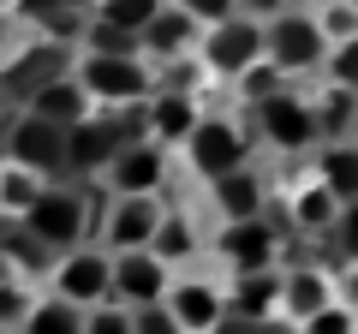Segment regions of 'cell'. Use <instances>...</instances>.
<instances>
[{"label": "cell", "instance_id": "4", "mask_svg": "<svg viewBox=\"0 0 358 334\" xmlns=\"http://www.w3.org/2000/svg\"><path fill=\"white\" fill-rule=\"evenodd\" d=\"M72 72H78V84L90 90L96 108H138L155 90V66L143 54H84L78 48Z\"/></svg>", "mask_w": 358, "mask_h": 334}, {"label": "cell", "instance_id": "42", "mask_svg": "<svg viewBox=\"0 0 358 334\" xmlns=\"http://www.w3.org/2000/svg\"><path fill=\"white\" fill-rule=\"evenodd\" d=\"M60 6H72V0H24V13H36V18H48V13H60Z\"/></svg>", "mask_w": 358, "mask_h": 334}, {"label": "cell", "instance_id": "11", "mask_svg": "<svg viewBox=\"0 0 358 334\" xmlns=\"http://www.w3.org/2000/svg\"><path fill=\"white\" fill-rule=\"evenodd\" d=\"M268 54V30L257 24V18H245V13H233V18H221V24H209L203 36H197V66H203L209 78H239L251 60H263Z\"/></svg>", "mask_w": 358, "mask_h": 334}, {"label": "cell", "instance_id": "38", "mask_svg": "<svg viewBox=\"0 0 358 334\" xmlns=\"http://www.w3.org/2000/svg\"><path fill=\"white\" fill-rule=\"evenodd\" d=\"M209 334H268V322H257V317H245V310H221V322H215V328H209Z\"/></svg>", "mask_w": 358, "mask_h": 334}, {"label": "cell", "instance_id": "31", "mask_svg": "<svg viewBox=\"0 0 358 334\" xmlns=\"http://www.w3.org/2000/svg\"><path fill=\"white\" fill-rule=\"evenodd\" d=\"M310 13H317V24H322L329 42H352L358 36V0H322Z\"/></svg>", "mask_w": 358, "mask_h": 334}, {"label": "cell", "instance_id": "24", "mask_svg": "<svg viewBox=\"0 0 358 334\" xmlns=\"http://www.w3.org/2000/svg\"><path fill=\"white\" fill-rule=\"evenodd\" d=\"M24 108H30V114H42V119H54V126H78L96 102H90V90L78 84V72H60V78H48Z\"/></svg>", "mask_w": 358, "mask_h": 334}, {"label": "cell", "instance_id": "12", "mask_svg": "<svg viewBox=\"0 0 358 334\" xmlns=\"http://www.w3.org/2000/svg\"><path fill=\"white\" fill-rule=\"evenodd\" d=\"M167 180H173V150H167V143H155L150 131H131V138L120 143V155L102 167V191H114V197L167 191Z\"/></svg>", "mask_w": 358, "mask_h": 334}, {"label": "cell", "instance_id": "9", "mask_svg": "<svg viewBox=\"0 0 358 334\" xmlns=\"http://www.w3.org/2000/svg\"><path fill=\"white\" fill-rule=\"evenodd\" d=\"M48 293H60L66 305H78V310L108 305V298H114V251H102L96 239L78 245V251H60V257L48 263Z\"/></svg>", "mask_w": 358, "mask_h": 334}, {"label": "cell", "instance_id": "30", "mask_svg": "<svg viewBox=\"0 0 358 334\" xmlns=\"http://www.w3.org/2000/svg\"><path fill=\"white\" fill-rule=\"evenodd\" d=\"M167 0H90V18H108V24H126V30H143Z\"/></svg>", "mask_w": 358, "mask_h": 334}, {"label": "cell", "instance_id": "18", "mask_svg": "<svg viewBox=\"0 0 358 334\" xmlns=\"http://www.w3.org/2000/svg\"><path fill=\"white\" fill-rule=\"evenodd\" d=\"M268 203H275V191H268V173H263L257 161L227 167L221 180H209V209H215L221 221H251V215H268Z\"/></svg>", "mask_w": 358, "mask_h": 334}, {"label": "cell", "instance_id": "36", "mask_svg": "<svg viewBox=\"0 0 358 334\" xmlns=\"http://www.w3.org/2000/svg\"><path fill=\"white\" fill-rule=\"evenodd\" d=\"M131 334H185V328H179V317L167 305H143V310H131Z\"/></svg>", "mask_w": 358, "mask_h": 334}, {"label": "cell", "instance_id": "26", "mask_svg": "<svg viewBox=\"0 0 358 334\" xmlns=\"http://www.w3.org/2000/svg\"><path fill=\"white\" fill-rule=\"evenodd\" d=\"M18 334H84V310H78V305H66L60 293H42L36 305L24 310Z\"/></svg>", "mask_w": 358, "mask_h": 334}, {"label": "cell", "instance_id": "47", "mask_svg": "<svg viewBox=\"0 0 358 334\" xmlns=\"http://www.w3.org/2000/svg\"><path fill=\"white\" fill-rule=\"evenodd\" d=\"M346 138H352V143H358V119H352V131H346Z\"/></svg>", "mask_w": 358, "mask_h": 334}, {"label": "cell", "instance_id": "37", "mask_svg": "<svg viewBox=\"0 0 358 334\" xmlns=\"http://www.w3.org/2000/svg\"><path fill=\"white\" fill-rule=\"evenodd\" d=\"M173 6H179V13H192L197 18V24H221V18H233V13H239V0H173Z\"/></svg>", "mask_w": 358, "mask_h": 334}, {"label": "cell", "instance_id": "23", "mask_svg": "<svg viewBox=\"0 0 358 334\" xmlns=\"http://www.w3.org/2000/svg\"><path fill=\"white\" fill-rule=\"evenodd\" d=\"M310 173H317L341 203H358V143L352 138H322L317 155H310Z\"/></svg>", "mask_w": 358, "mask_h": 334}, {"label": "cell", "instance_id": "39", "mask_svg": "<svg viewBox=\"0 0 358 334\" xmlns=\"http://www.w3.org/2000/svg\"><path fill=\"white\" fill-rule=\"evenodd\" d=\"M287 6H293V0H239V13H245V18H257V24H268V18L287 13Z\"/></svg>", "mask_w": 358, "mask_h": 334}, {"label": "cell", "instance_id": "41", "mask_svg": "<svg viewBox=\"0 0 358 334\" xmlns=\"http://www.w3.org/2000/svg\"><path fill=\"white\" fill-rule=\"evenodd\" d=\"M13 36H18V18H13V13H0V60L13 54Z\"/></svg>", "mask_w": 358, "mask_h": 334}, {"label": "cell", "instance_id": "32", "mask_svg": "<svg viewBox=\"0 0 358 334\" xmlns=\"http://www.w3.org/2000/svg\"><path fill=\"white\" fill-rule=\"evenodd\" d=\"M299 328H305V334H358V310L346 305V298H334L329 310H317V317H305Z\"/></svg>", "mask_w": 358, "mask_h": 334}, {"label": "cell", "instance_id": "17", "mask_svg": "<svg viewBox=\"0 0 358 334\" xmlns=\"http://www.w3.org/2000/svg\"><path fill=\"white\" fill-rule=\"evenodd\" d=\"M341 298V275L322 263H281V322H305Z\"/></svg>", "mask_w": 358, "mask_h": 334}, {"label": "cell", "instance_id": "16", "mask_svg": "<svg viewBox=\"0 0 358 334\" xmlns=\"http://www.w3.org/2000/svg\"><path fill=\"white\" fill-rule=\"evenodd\" d=\"M167 286H173V263H162L155 251H120L114 257V305L126 310L162 305Z\"/></svg>", "mask_w": 358, "mask_h": 334}, {"label": "cell", "instance_id": "44", "mask_svg": "<svg viewBox=\"0 0 358 334\" xmlns=\"http://www.w3.org/2000/svg\"><path fill=\"white\" fill-rule=\"evenodd\" d=\"M0 13H13V18H18V13H24V0H0Z\"/></svg>", "mask_w": 358, "mask_h": 334}, {"label": "cell", "instance_id": "46", "mask_svg": "<svg viewBox=\"0 0 358 334\" xmlns=\"http://www.w3.org/2000/svg\"><path fill=\"white\" fill-rule=\"evenodd\" d=\"M293 6H322V0H293Z\"/></svg>", "mask_w": 358, "mask_h": 334}, {"label": "cell", "instance_id": "19", "mask_svg": "<svg viewBox=\"0 0 358 334\" xmlns=\"http://www.w3.org/2000/svg\"><path fill=\"white\" fill-rule=\"evenodd\" d=\"M197 119H203V108H197V96L185 84H155L150 102H143V131L155 143H167V150H179V143L192 138Z\"/></svg>", "mask_w": 358, "mask_h": 334}, {"label": "cell", "instance_id": "3", "mask_svg": "<svg viewBox=\"0 0 358 334\" xmlns=\"http://www.w3.org/2000/svg\"><path fill=\"white\" fill-rule=\"evenodd\" d=\"M251 131H257V143H263V150H275V155H317L322 119H317L310 90H299V84L275 90L263 108H251Z\"/></svg>", "mask_w": 358, "mask_h": 334}, {"label": "cell", "instance_id": "21", "mask_svg": "<svg viewBox=\"0 0 358 334\" xmlns=\"http://www.w3.org/2000/svg\"><path fill=\"white\" fill-rule=\"evenodd\" d=\"M227 305L257 322H281V263L275 269H245L227 275Z\"/></svg>", "mask_w": 358, "mask_h": 334}, {"label": "cell", "instance_id": "10", "mask_svg": "<svg viewBox=\"0 0 358 334\" xmlns=\"http://www.w3.org/2000/svg\"><path fill=\"white\" fill-rule=\"evenodd\" d=\"M268 60L281 66L287 78H317L322 60H329V36H322L317 13L310 6H287V13L268 18Z\"/></svg>", "mask_w": 358, "mask_h": 334}, {"label": "cell", "instance_id": "5", "mask_svg": "<svg viewBox=\"0 0 358 334\" xmlns=\"http://www.w3.org/2000/svg\"><path fill=\"white\" fill-rule=\"evenodd\" d=\"M251 143H257V131L245 126L239 114H203L192 126V138L179 143V155H185V173L209 185V180H221L227 167L251 161Z\"/></svg>", "mask_w": 358, "mask_h": 334}, {"label": "cell", "instance_id": "33", "mask_svg": "<svg viewBox=\"0 0 358 334\" xmlns=\"http://www.w3.org/2000/svg\"><path fill=\"white\" fill-rule=\"evenodd\" d=\"M329 245H334L341 263H358V203H341V215L329 227Z\"/></svg>", "mask_w": 358, "mask_h": 334}, {"label": "cell", "instance_id": "25", "mask_svg": "<svg viewBox=\"0 0 358 334\" xmlns=\"http://www.w3.org/2000/svg\"><path fill=\"white\" fill-rule=\"evenodd\" d=\"M310 102H317V119H322V138H346L358 119V84H341V78H322L317 90H310Z\"/></svg>", "mask_w": 358, "mask_h": 334}, {"label": "cell", "instance_id": "2", "mask_svg": "<svg viewBox=\"0 0 358 334\" xmlns=\"http://www.w3.org/2000/svg\"><path fill=\"white\" fill-rule=\"evenodd\" d=\"M143 131V102L138 108H90L78 126H66V180H102V167L120 155V143Z\"/></svg>", "mask_w": 358, "mask_h": 334}, {"label": "cell", "instance_id": "43", "mask_svg": "<svg viewBox=\"0 0 358 334\" xmlns=\"http://www.w3.org/2000/svg\"><path fill=\"white\" fill-rule=\"evenodd\" d=\"M268 334H305L299 322H268Z\"/></svg>", "mask_w": 358, "mask_h": 334}, {"label": "cell", "instance_id": "28", "mask_svg": "<svg viewBox=\"0 0 358 334\" xmlns=\"http://www.w3.org/2000/svg\"><path fill=\"white\" fill-rule=\"evenodd\" d=\"M42 185H48L42 173H30V167H18V161H0V215H24Z\"/></svg>", "mask_w": 358, "mask_h": 334}, {"label": "cell", "instance_id": "35", "mask_svg": "<svg viewBox=\"0 0 358 334\" xmlns=\"http://www.w3.org/2000/svg\"><path fill=\"white\" fill-rule=\"evenodd\" d=\"M317 78H341V84H358V36L352 42H329V60H322Z\"/></svg>", "mask_w": 358, "mask_h": 334}, {"label": "cell", "instance_id": "6", "mask_svg": "<svg viewBox=\"0 0 358 334\" xmlns=\"http://www.w3.org/2000/svg\"><path fill=\"white\" fill-rule=\"evenodd\" d=\"M209 257L221 263V275H245V269H275L287 257V227L275 215H251V221H221L209 233Z\"/></svg>", "mask_w": 358, "mask_h": 334}, {"label": "cell", "instance_id": "48", "mask_svg": "<svg viewBox=\"0 0 358 334\" xmlns=\"http://www.w3.org/2000/svg\"><path fill=\"white\" fill-rule=\"evenodd\" d=\"M0 334H18V328H0Z\"/></svg>", "mask_w": 358, "mask_h": 334}, {"label": "cell", "instance_id": "22", "mask_svg": "<svg viewBox=\"0 0 358 334\" xmlns=\"http://www.w3.org/2000/svg\"><path fill=\"white\" fill-rule=\"evenodd\" d=\"M150 251L162 263H173V269H185V263H197L209 251V239H203V227H197L192 209H173V203H167V215H162V227H155Z\"/></svg>", "mask_w": 358, "mask_h": 334}, {"label": "cell", "instance_id": "29", "mask_svg": "<svg viewBox=\"0 0 358 334\" xmlns=\"http://www.w3.org/2000/svg\"><path fill=\"white\" fill-rule=\"evenodd\" d=\"M84 54H143L138 48V30L126 24H108V18H84V36H78Z\"/></svg>", "mask_w": 358, "mask_h": 334}, {"label": "cell", "instance_id": "40", "mask_svg": "<svg viewBox=\"0 0 358 334\" xmlns=\"http://www.w3.org/2000/svg\"><path fill=\"white\" fill-rule=\"evenodd\" d=\"M341 298L358 310V263H346V269H341Z\"/></svg>", "mask_w": 358, "mask_h": 334}, {"label": "cell", "instance_id": "45", "mask_svg": "<svg viewBox=\"0 0 358 334\" xmlns=\"http://www.w3.org/2000/svg\"><path fill=\"white\" fill-rule=\"evenodd\" d=\"M6 114H13V102H6V84H0V119H6Z\"/></svg>", "mask_w": 358, "mask_h": 334}, {"label": "cell", "instance_id": "13", "mask_svg": "<svg viewBox=\"0 0 358 334\" xmlns=\"http://www.w3.org/2000/svg\"><path fill=\"white\" fill-rule=\"evenodd\" d=\"M72 60H78V48H72V42H60V36H36V42H24V48H13L6 60H0V84H6V102L24 108L30 96L48 84V78L72 72Z\"/></svg>", "mask_w": 358, "mask_h": 334}, {"label": "cell", "instance_id": "34", "mask_svg": "<svg viewBox=\"0 0 358 334\" xmlns=\"http://www.w3.org/2000/svg\"><path fill=\"white\" fill-rule=\"evenodd\" d=\"M84 334H131V310L108 298V305L84 310Z\"/></svg>", "mask_w": 358, "mask_h": 334}, {"label": "cell", "instance_id": "14", "mask_svg": "<svg viewBox=\"0 0 358 334\" xmlns=\"http://www.w3.org/2000/svg\"><path fill=\"white\" fill-rule=\"evenodd\" d=\"M167 310L179 317L185 334H209L227 310V275H197V269H173V286L162 298Z\"/></svg>", "mask_w": 358, "mask_h": 334}, {"label": "cell", "instance_id": "15", "mask_svg": "<svg viewBox=\"0 0 358 334\" xmlns=\"http://www.w3.org/2000/svg\"><path fill=\"white\" fill-rule=\"evenodd\" d=\"M268 215H275V209H268ZM334 215H341V197H334L317 173H305V180H293V185L281 191V215H275V221L293 227L299 239H329Z\"/></svg>", "mask_w": 358, "mask_h": 334}, {"label": "cell", "instance_id": "20", "mask_svg": "<svg viewBox=\"0 0 358 334\" xmlns=\"http://www.w3.org/2000/svg\"><path fill=\"white\" fill-rule=\"evenodd\" d=\"M197 36H203V24L167 0L162 13L138 30V48H143V60H150V66H173V60H192V54H197Z\"/></svg>", "mask_w": 358, "mask_h": 334}, {"label": "cell", "instance_id": "8", "mask_svg": "<svg viewBox=\"0 0 358 334\" xmlns=\"http://www.w3.org/2000/svg\"><path fill=\"white\" fill-rule=\"evenodd\" d=\"M167 215V191H131V197H102V209H96V245L102 251H150L155 227H162Z\"/></svg>", "mask_w": 358, "mask_h": 334}, {"label": "cell", "instance_id": "7", "mask_svg": "<svg viewBox=\"0 0 358 334\" xmlns=\"http://www.w3.org/2000/svg\"><path fill=\"white\" fill-rule=\"evenodd\" d=\"M0 161H18L42 180H66V126L30 114V108H13L0 126Z\"/></svg>", "mask_w": 358, "mask_h": 334}, {"label": "cell", "instance_id": "1", "mask_svg": "<svg viewBox=\"0 0 358 334\" xmlns=\"http://www.w3.org/2000/svg\"><path fill=\"white\" fill-rule=\"evenodd\" d=\"M96 209L102 203H96L78 180H48L36 191V203L24 209V227L60 257V251H78V245L96 239Z\"/></svg>", "mask_w": 358, "mask_h": 334}, {"label": "cell", "instance_id": "27", "mask_svg": "<svg viewBox=\"0 0 358 334\" xmlns=\"http://www.w3.org/2000/svg\"><path fill=\"white\" fill-rule=\"evenodd\" d=\"M287 84H293V78H287L281 66H275V60L263 54V60H251L239 78H233V102H239L245 114H251V108H263L268 96H275V90H287Z\"/></svg>", "mask_w": 358, "mask_h": 334}]
</instances>
